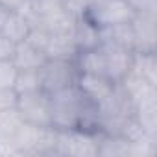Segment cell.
<instances>
[{
	"label": "cell",
	"instance_id": "18",
	"mask_svg": "<svg viewBox=\"0 0 157 157\" xmlns=\"http://www.w3.org/2000/svg\"><path fill=\"white\" fill-rule=\"evenodd\" d=\"M8 13H10V11H6V10H4L2 6H0V26H2V22H4V19L8 17Z\"/></svg>",
	"mask_w": 157,
	"mask_h": 157
},
{
	"label": "cell",
	"instance_id": "10",
	"mask_svg": "<svg viewBox=\"0 0 157 157\" xmlns=\"http://www.w3.org/2000/svg\"><path fill=\"white\" fill-rule=\"evenodd\" d=\"M11 61L19 70H30V68H41L43 63L46 61V56H44L43 50L32 46L26 41H22V43L17 44Z\"/></svg>",
	"mask_w": 157,
	"mask_h": 157
},
{
	"label": "cell",
	"instance_id": "6",
	"mask_svg": "<svg viewBox=\"0 0 157 157\" xmlns=\"http://www.w3.org/2000/svg\"><path fill=\"white\" fill-rule=\"evenodd\" d=\"M98 46L104 50V57H105L104 76L107 80H111L113 83H120L133 67V54L135 52L126 50V48H118V46H107V44H98Z\"/></svg>",
	"mask_w": 157,
	"mask_h": 157
},
{
	"label": "cell",
	"instance_id": "11",
	"mask_svg": "<svg viewBox=\"0 0 157 157\" xmlns=\"http://www.w3.org/2000/svg\"><path fill=\"white\" fill-rule=\"evenodd\" d=\"M28 32H30V21L22 13H8V17L4 19L2 26H0V33L6 35L8 39H11L17 44L26 41Z\"/></svg>",
	"mask_w": 157,
	"mask_h": 157
},
{
	"label": "cell",
	"instance_id": "14",
	"mask_svg": "<svg viewBox=\"0 0 157 157\" xmlns=\"http://www.w3.org/2000/svg\"><path fill=\"white\" fill-rule=\"evenodd\" d=\"M63 11L70 17V19H82L87 15L89 10V0H59Z\"/></svg>",
	"mask_w": 157,
	"mask_h": 157
},
{
	"label": "cell",
	"instance_id": "2",
	"mask_svg": "<svg viewBox=\"0 0 157 157\" xmlns=\"http://www.w3.org/2000/svg\"><path fill=\"white\" fill-rule=\"evenodd\" d=\"M15 109L26 124L35 128H52L50 93H46L44 89L26 93V94H17Z\"/></svg>",
	"mask_w": 157,
	"mask_h": 157
},
{
	"label": "cell",
	"instance_id": "17",
	"mask_svg": "<svg viewBox=\"0 0 157 157\" xmlns=\"http://www.w3.org/2000/svg\"><path fill=\"white\" fill-rule=\"evenodd\" d=\"M135 11H151L155 13V0H128Z\"/></svg>",
	"mask_w": 157,
	"mask_h": 157
},
{
	"label": "cell",
	"instance_id": "3",
	"mask_svg": "<svg viewBox=\"0 0 157 157\" xmlns=\"http://www.w3.org/2000/svg\"><path fill=\"white\" fill-rule=\"evenodd\" d=\"M135 15L137 11L128 0H100V2L89 6L85 17L96 28H105L131 22Z\"/></svg>",
	"mask_w": 157,
	"mask_h": 157
},
{
	"label": "cell",
	"instance_id": "8",
	"mask_svg": "<svg viewBox=\"0 0 157 157\" xmlns=\"http://www.w3.org/2000/svg\"><path fill=\"white\" fill-rule=\"evenodd\" d=\"M72 41H74L78 52L96 48L100 44V32L87 17L76 19L74 26H72Z\"/></svg>",
	"mask_w": 157,
	"mask_h": 157
},
{
	"label": "cell",
	"instance_id": "15",
	"mask_svg": "<svg viewBox=\"0 0 157 157\" xmlns=\"http://www.w3.org/2000/svg\"><path fill=\"white\" fill-rule=\"evenodd\" d=\"M0 6L10 13H26L30 11V0H0Z\"/></svg>",
	"mask_w": 157,
	"mask_h": 157
},
{
	"label": "cell",
	"instance_id": "12",
	"mask_svg": "<svg viewBox=\"0 0 157 157\" xmlns=\"http://www.w3.org/2000/svg\"><path fill=\"white\" fill-rule=\"evenodd\" d=\"M43 89V80L39 68H30V70H19L15 83H13V93L15 94H26L33 91Z\"/></svg>",
	"mask_w": 157,
	"mask_h": 157
},
{
	"label": "cell",
	"instance_id": "5",
	"mask_svg": "<svg viewBox=\"0 0 157 157\" xmlns=\"http://www.w3.org/2000/svg\"><path fill=\"white\" fill-rule=\"evenodd\" d=\"M131 32L135 54H155V13L137 11L131 21Z\"/></svg>",
	"mask_w": 157,
	"mask_h": 157
},
{
	"label": "cell",
	"instance_id": "1",
	"mask_svg": "<svg viewBox=\"0 0 157 157\" xmlns=\"http://www.w3.org/2000/svg\"><path fill=\"white\" fill-rule=\"evenodd\" d=\"M50 117L52 128L59 131L83 129L98 133L100 128L98 105L78 89V85L50 93Z\"/></svg>",
	"mask_w": 157,
	"mask_h": 157
},
{
	"label": "cell",
	"instance_id": "4",
	"mask_svg": "<svg viewBox=\"0 0 157 157\" xmlns=\"http://www.w3.org/2000/svg\"><path fill=\"white\" fill-rule=\"evenodd\" d=\"M43 89L46 93H54L70 85H76L80 70H78L74 59H46L39 68Z\"/></svg>",
	"mask_w": 157,
	"mask_h": 157
},
{
	"label": "cell",
	"instance_id": "13",
	"mask_svg": "<svg viewBox=\"0 0 157 157\" xmlns=\"http://www.w3.org/2000/svg\"><path fill=\"white\" fill-rule=\"evenodd\" d=\"M17 72H19V68L13 65L11 59L0 61V89H10V91H13V83H15Z\"/></svg>",
	"mask_w": 157,
	"mask_h": 157
},
{
	"label": "cell",
	"instance_id": "9",
	"mask_svg": "<svg viewBox=\"0 0 157 157\" xmlns=\"http://www.w3.org/2000/svg\"><path fill=\"white\" fill-rule=\"evenodd\" d=\"M78 48L72 41V33H50L44 48L46 59H76Z\"/></svg>",
	"mask_w": 157,
	"mask_h": 157
},
{
	"label": "cell",
	"instance_id": "16",
	"mask_svg": "<svg viewBox=\"0 0 157 157\" xmlns=\"http://www.w3.org/2000/svg\"><path fill=\"white\" fill-rule=\"evenodd\" d=\"M15 48H17V43H13L11 39H8L6 35L0 33V61H4V59H11V57H13Z\"/></svg>",
	"mask_w": 157,
	"mask_h": 157
},
{
	"label": "cell",
	"instance_id": "7",
	"mask_svg": "<svg viewBox=\"0 0 157 157\" xmlns=\"http://www.w3.org/2000/svg\"><path fill=\"white\" fill-rule=\"evenodd\" d=\"M76 85L93 104L100 105L111 96L117 83H113L111 80H107L105 76H100V74H80Z\"/></svg>",
	"mask_w": 157,
	"mask_h": 157
}]
</instances>
